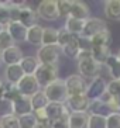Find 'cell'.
I'll return each mask as SVG.
<instances>
[{
	"instance_id": "cell-38",
	"label": "cell",
	"mask_w": 120,
	"mask_h": 128,
	"mask_svg": "<svg viewBox=\"0 0 120 128\" xmlns=\"http://www.w3.org/2000/svg\"><path fill=\"white\" fill-rule=\"evenodd\" d=\"M106 128H120V113H110L106 117Z\"/></svg>"
},
{
	"instance_id": "cell-12",
	"label": "cell",
	"mask_w": 120,
	"mask_h": 128,
	"mask_svg": "<svg viewBox=\"0 0 120 128\" xmlns=\"http://www.w3.org/2000/svg\"><path fill=\"white\" fill-rule=\"evenodd\" d=\"M37 12H34L31 7L28 6H21L19 8V16H17V21L21 23L26 28H30V27L35 26L37 24Z\"/></svg>"
},
{
	"instance_id": "cell-18",
	"label": "cell",
	"mask_w": 120,
	"mask_h": 128,
	"mask_svg": "<svg viewBox=\"0 0 120 128\" xmlns=\"http://www.w3.org/2000/svg\"><path fill=\"white\" fill-rule=\"evenodd\" d=\"M42 32H44V27L40 24L27 28V42H30L31 45H42Z\"/></svg>"
},
{
	"instance_id": "cell-25",
	"label": "cell",
	"mask_w": 120,
	"mask_h": 128,
	"mask_svg": "<svg viewBox=\"0 0 120 128\" xmlns=\"http://www.w3.org/2000/svg\"><path fill=\"white\" fill-rule=\"evenodd\" d=\"M59 30L52 27H45L42 32V45H58Z\"/></svg>"
},
{
	"instance_id": "cell-37",
	"label": "cell",
	"mask_w": 120,
	"mask_h": 128,
	"mask_svg": "<svg viewBox=\"0 0 120 128\" xmlns=\"http://www.w3.org/2000/svg\"><path fill=\"white\" fill-rule=\"evenodd\" d=\"M69 114L71 113L67 110L58 120L51 122V128H69Z\"/></svg>"
},
{
	"instance_id": "cell-39",
	"label": "cell",
	"mask_w": 120,
	"mask_h": 128,
	"mask_svg": "<svg viewBox=\"0 0 120 128\" xmlns=\"http://www.w3.org/2000/svg\"><path fill=\"white\" fill-rule=\"evenodd\" d=\"M106 92H107V93H110L113 97H120V79L110 80V82L107 83Z\"/></svg>"
},
{
	"instance_id": "cell-1",
	"label": "cell",
	"mask_w": 120,
	"mask_h": 128,
	"mask_svg": "<svg viewBox=\"0 0 120 128\" xmlns=\"http://www.w3.org/2000/svg\"><path fill=\"white\" fill-rule=\"evenodd\" d=\"M44 93H45V96H47L49 103H62L64 104L68 98L65 80H62V79L54 80L47 87H44Z\"/></svg>"
},
{
	"instance_id": "cell-26",
	"label": "cell",
	"mask_w": 120,
	"mask_h": 128,
	"mask_svg": "<svg viewBox=\"0 0 120 128\" xmlns=\"http://www.w3.org/2000/svg\"><path fill=\"white\" fill-rule=\"evenodd\" d=\"M30 102H31V108H33V113L34 111H38V110H44L47 106H48V98H47V96H45L44 92H38V93H35L33 96V97H30Z\"/></svg>"
},
{
	"instance_id": "cell-32",
	"label": "cell",
	"mask_w": 120,
	"mask_h": 128,
	"mask_svg": "<svg viewBox=\"0 0 120 128\" xmlns=\"http://www.w3.org/2000/svg\"><path fill=\"white\" fill-rule=\"evenodd\" d=\"M14 45V41H13V38L11 35L9 34V31L4 28V30L0 31V52H3L4 49L10 48V46Z\"/></svg>"
},
{
	"instance_id": "cell-9",
	"label": "cell",
	"mask_w": 120,
	"mask_h": 128,
	"mask_svg": "<svg viewBox=\"0 0 120 128\" xmlns=\"http://www.w3.org/2000/svg\"><path fill=\"white\" fill-rule=\"evenodd\" d=\"M100 65L98 62H95L93 58H83V59H78V70L81 73V76L83 78H98V72Z\"/></svg>"
},
{
	"instance_id": "cell-36",
	"label": "cell",
	"mask_w": 120,
	"mask_h": 128,
	"mask_svg": "<svg viewBox=\"0 0 120 128\" xmlns=\"http://www.w3.org/2000/svg\"><path fill=\"white\" fill-rule=\"evenodd\" d=\"M0 124L3 128H20L19 125V117L16 114H11V116H7L0 120Z\"/></svg>"
},
{
	"instance_id": "cell-24",
	"label": "cell",
	"mask_w": 120,
	"mask_h": 128,
	"mask_svg": "<svg viewBox=\"0 0 120 128\" xmlns=\"http://www.w3.org/2000/svg\"><path fill=\"white\" fill-rule=\"evenodd\" d=\"M106 68L109 70V75L112 76V80H116V79H120V60L117 59L116 55H112L106 59L105 62Z\"/></svg>"
},
{
	"instance_id": "cell-34",
	"label": "cell",
	"mask_w": 120,
	"mask_h": 128,
	"mask_svg": "<svg viewBox=\"0 0 120 128\" xmlns=\"http://www.w3.org/2000/svg\"><path fill=\"white\" fill-rule=\"evenodd\" d=\"M11 23V12H10V7H7L4 2L2 3L0 6V24L6 28L9 24Z\"/></svg>"
},
{
	"instance_id": "cell-45",
	"label": "cell",
	"mask_w": 120,
	"mask_h": 128,
	"mask_svg": "<svg viewBox=\"0 0 120 128\" xmlns=\"http://www.w3.org/2000/svg\"><path fill=\"white\" fill-rule=\"evenodd\" d=\"M2 100H3V97H2V96H0V103H2Z\"/></svg>"
},
{
	"instance_id": "cell-7",
	"label": "cell",
	"mask_w": 120,
	"mask_h": 128,
	"mask_svg": "<svg viewBox=\"0 0 120 128\" xmlns=\"http://www.w3.org/2000/svg\"><path fill=\"white\" fill-rule=\"evenodd\" d=\"M16 86L19 89L20 94L21 96H26V97H33L35 93L40 92V87H41L38 84L35 76H33V75H24L23 79Z\"/></svg>"
},
{
	"instance_id": "cell-16",
	"label": "cell",
	"mask_w": 120,
	"mask_h": 128,
	"mask_svg": "<svg viewBox=\"0 0 120 128\" xmlns=\"http://www.w3.org/2000/svg\"><path fill=\"white\" fill-rule=\"evenodd\" d=\"M23 76H24V72H23L20 64L19 65H10V66H6L4 78H6V80H7L9 84H17V83L23 79Z\"/></svg>"
},
{
	"instance_id": "cell-44",
	"label": "cell",
	"mask_w": 120,
	"mask_h": 128,
	"mask_svg": "<svg viewBox=\"0 0 120 128\" xmlns=\"http://www.w3.org/2000/svg\"><path fill=\"white\" fill-rule=\"evenodd\" d=\"M2 30H4V27L2 26V24H0V31H2Z\"/></svg>"
},
{
	"instance_id": "cell-23",
	"label": "cell",
	"mask_w": 120,
	"mask_h": 128,
	"mask_svg": "<svg viewBox=\"0 0 120 128\" xmlns=\"http://www.w3.org/2000/svg\"><path fill=\"white\" fill-rule=\"evenodd\" d=\"M83 27H85V20H78L74 18V17H68L67 23H65V30L68 32H71L72 35H76V37L81 35Z\"/></svg>"
},
{
	"instance_id": "cell-28",
	"label": "cell",
	"mask_w": 120,
	"mask_h": 128,
	"mask_svg": "<svg viewBox=\"0 0 120 128\" xmlns=\"http://www.w3.org/2000/svg\"><path fill=\"white\" fill-rule=\"evenodd\" d=\"M90 52H92V58H93V60H95V62H98L99 65L105 64L106 59L110 56L109 46H98V48H90Z\"/></svg>"
},
{
	"instance_id": "cell-19",
	"label": "cell",
	"mask_w": 120,
	"mask_h": 128,
	"mask_svg": "<svg viewBox=\"0 0 120 128\" xmlns=\"http://www.w3.org/2000/svg\"><path fill=\"white\" fill-rule=\"evenodd\" d=\"M44 111L47 114V117H48V120L52 122V121L58 120L67 111V107L62 103H48V106L44 108Z\"/></svg>"
},
{
	"instance_id": "cell-35",
	"label": "cell",
	"mask_w": 120,
	"mask_h": 128,
	"mask_svg": "<svg viewBox=\"0 0 120 128\" xmlns=\"http://www.w3.org/2000/svg\"><path fill=\"white\" fill-rule=\"evenodd\" d=\"M11 114H14L13 102H9V100L3 98L2 103H0V120L4 118V117H7V116H11Z\"/></svg>"
},
{
	"instance_id": "cell-22",
	"label": "cell",
	"mask_w": 120,
	"mask_h": 128,
	"mask_svg": "<svg viewBox=\"0 0 120 128\" xmlns=\"http://www.w3.org/2000/svg\"><path fill=\"white\" fill-rule=\"evenodd\" d=\"M105 16L109 20H120V0H107L106 2Z\"/></svg>"
},
{
	"instance_id": "cell-13",
	"label": "cell",
	"mask_w": 120,
	"mask_h": 128,
	"mask_svg": "<svg viewBox=\"0 0 120 128\" xmlns=\"http://www.w3.org/2000/svg\"><path fill=\"white\" fill-rule=\"evenodd\" d=\"M6 30L9 31V34L11 35L14 42H21L27 40V28L19 21H11L6 27Z\"/></svg>"
},
{
	"instance_id": "cell-17",
	"label": "cell",
	"mask_w": 120,
	"mask_h": 128,
	"mask_svg": "<svg viewBox=\"0 0 120 128\" xmlns=\"http://www.w3.org/2000/svg\"><path fill=\"white\" fill-rule=\"evenodd\" d=\"M61 51H62V54L65 56L71 58V59H76L79 55V51H81V40H79V37L74 35V38L68 42L67 45L62 46Z\"/></svg>"
},
{
	"instance_id": "cell-20",
	"label": "cell",
	"mask_w": 120,
	"mask_h": 128,
	"mask_svg": "<svg viewBox=\"0 0 120 128\" xmlns=\"http://www.w3.org/2000/svg\"><path fill=\"white\" fill-rule=\"evenodd\" d=\"M40 62H38L37 56H23L21 62H20V66H21L24 75H33L37 72L38 66H40Z\"/></svg>"
},
{
	"instance_id": "cell-2",
	"label": "cell",
	"mask_w": 120,
	"mask_h": 128,
	"mask_svg": "<svg viewBox=\"0 0 120 128\" xmlns=\"http://www.w3.org/2000/svg\"><path fill=\"white\" fill-rule=\"evenodd\" d=\"M61 52L58 45H41L37 51V59L41 65H56Z\"/></svg>"
},
{
	"instance_id": "cell-29",
	"label": "cell",
	"mask_w": 120,
	"mask_h": 128,
	"mask_svg": "<svg viewBox=\"0 0 120 128\" xmlns=\"http://www.w3.org/2000/svg\"><path fill=\"white\" fill-rule=\"evenodd\" d=\"M19 125H20V128H34L37 125V118H35L34 113L20 116L19 117Z\"/></svg>"
},
{
	"instance_id": "cell-5",
	"label": "cell",
	"mask_w": 120,
	"mask_h": 128,
	"mask_svg": "<svg viewBox=\"0 0 120 128\" xmlns=\"http://www.w3.org/2000/svg\"><path fill=\"white\" fill-rule=\"evenodd\" d=\"M107 30V26L102 18H96V17H92V18H88L85 21V27H83L82 32L79 35V38H88L90 40L92 37H95L96 34L102 32V31Z\"/></svg>"
},
{
	"instance_id": "cell-8",
	"label": "cell",
	"mask_w": 120,
	"mask_h": 128,
	"mask_svg": "<svg viewBox=\"0 0 120 128\" xmlns=\"http://www.w3.org/2000/svg\"><path fill=\"white\" fill-rule=\"evenodd\" d=\"M64 104L67 110H71V113H88L90 100L86 97V94H79V96L68 97Z\"/></svg>"
},
{
	"instance_id": "cell-14",
	"label": "cell",
	"mask_w": 120,
	"mask_h": 128,
	"mask_svg": "<svg viewBox=\"0 0 120 128\" xmlns=\"http://www.w3.org/2000/svg\"><path fill=\"white\" fill-rule=\"evenodd\" d=\"M90 16L89 7H88L86 3H83L81 0H75L72 3V8H71V16L69 17H74V18L78 20H85L86 21Z\"/></svg>"
},
{
	"instance_id": "cell-4",
	"label": "cell",
	"mask_w": 120,
	"mask_h": 128,
	"mask_svg": "<svg viewBox=\"0 0 120 128\" xmlns=\"http://www.w3.org/2000/svg\"><path fill=\"white\" fill-rule=\"evenodd\" d=\"M65 86H67L68 97H71V96H79V94H86L88 84L81 75L68 76L67 79H65Z\"/></svg>"
},
{
	"instance_id": "cell-33",
	"label": "cell",
	"mask_w": 120,
	"mask_h": 128,
	"mask_svg": "<svg viewBox=\"0 0 120 128\" xmlns=\"http://www.w3.org/2000/svg\"><path fill=\"white\" fill-rule=\"evenodd\" d=\"M21 94H20V92L16 84H9V83L6 84V90L3 93V98H6L9 102H14L16 98H19Z\"/></svg>"
},
{
	"instance_id": "cell-42",
	"label": "cell",
	"mask_w": 120,
	"mask_h": 128,
	"mask_svg": "<svg viewBox=\"0 0 120 128\" xmlns=\"http://www.w3.org/2000/svg\"><path fill=\"white\" fill-rule=\"evenodd\" d=\"M34 128H45V127H42V125H40V124H37V125H35V127H34Z\"/></svg>"
},
{
	"instance_id": "cell-3",
	"label": "cell",
	"mask_w": 120,
	"mask_h": 128,
	"mask_svg": "<svg viewBox=\"0 0 120 128\" xmlns=\"http://www.w3.org/2000/svg\"><path fill=\"white\" fill-rule=\"evenodd\" d=\"M35 79H37L40 86L47 87L49 83L58 79V69L56 65H40L37 72L34 73Z\"/></svg>"
},
{
	"instance_id": "cell-41",
	"label": "cell",
	"mask_w": 120,
	"mask_h": 128,
	"mask_svg": "<svg viewBox=\"0 0 120 128\" xmlns=\"http://www.w3.org/2000/svg\"><path fill=\"white\" fill-rule=\"evenodd\" d=\"M4 90H6V83L3 82V80L0 79V96L3 97V93H4Z\"/></svg>"
},
{
	"instance_id": "cell-15",
	"label": "cell",
	"mask_w": 120,
	"mask_h": 128,
	"mask_svg": "<svg viewBox=\"0 0 120 128\" xmlns=\"http://www.w3.org/2000/svg\"><path fill=\"white\" fill-rule=\"evenodd\" d=\"M13 108H14V114H16L17 117L24 116V114L33 113L30 97H26V96H20L19 98H16L14 102H13Z\"/></svg>"
},
{
	"instance_id": "cell-31",
	"label": "cell",
	"mask_w": 120,
	"mask_h": 128,
	"mask_svg": "<svg viewBox=\"0 0 120 128\" xmlns=\"http://www.w3.org/2000/svg\"><path fill=\"white\" fill-rule=\"evenodd\" d=\"M88 128H106V117L98 114H89Z\"/></svg>"
},
{
	"instance_id": "cell-40",
	"label": "cell",
	"mask_w": 120,
	"mask_h": 128,
	"mask_svg": "<svg viewBox=\"0 0 120 128\" xmlns=\"http://www.w3.org/2000/svg\"><path fill=\"white\" fill-rule=\"evenodd\" d=\"M72 38H74V35L71 34V32H68L67 30H59V37H58V46L59 48H62L64 45H67L68 42L71 41Z\"/></svg>"
},
{
	"instance_id": "cell-10",
	"label": "cell",
	"mask_w": 120,
	"mask_h": 128,
	"mask_svg": "<svg viewBox=\"0 0 120 128\" xmlns=\"http://www.w3.org/2000/svg\"><path fill=\"white\" fill-rule=\"evenodd\" d=\"M106 87H107V83L105 82V79H103V78H100V76L95 78V79H92L90 84H88L86 97L89 98L90 102L98 100L102 94L106 92Z\"/></svg>"
},
{
	"instance_id": "cell-27",
	"label": "cell",
	"mask_w": 120,
	"mask_h": 128,
	"mask_svg": "<svg viewBox=\"0 0 120 128\" xmlns=\"http://www.w3.org/2000/svg\"><path fill=\"white\" fill-rule=\"evenodd\" d=\"M90 42V48H98V46H109L110 42V32L109 30H105L96 34L95 37H92L89 40Z\"/></svg>"
},
{
	"instance_id": "cell-6",
	"label": "cell",
	"mask_w": 120,
	"mask_h": 128,
	"mask_svg": "<svg viewBox=\"0 0 120 128\" xmlns=\"http://www.w3.org/2000/svg\"><path fill=\"white\" fill-rule=\"evenodd\" d=\"M37 16L42 20L52 21L59 18L58 16V3L55 0H42L37 7Z\"/></svg>"
},
{
	"instance_id": "cell-11",
	"label": "cell",
	"mask_w": 120,
	"mask_h": 128,
	"mask_svg": "<svg viewBox=\"0 0 120 128\" xmlns=\"http://www.w3.org/2000/svg\"><path fill=\"white\" fill-rule=\"evenodd\" d=\"M0 59L6 66H10V65H19L23 59V52L21 49L17 45H13L10 48L4 49L3 52H0Z\"/></svg>"
},
{
	"instance_id": "cell-46",
	"label": "cell",
	"mask_w": 120,
	"mask_h": 128,
	"mask_svg": "<svg viewBox=\"0 0 120 128\" xmlns=\"http://www.w3.org/2000/svg\"><path fill=\"white\" fill-rule=\"evenodd\" d=\"M0 128H3V127H2V124H0Z\"/></svg>"
},
{
	"instance_id": "cell-43",
	"label": "cell",
	"mask_w": 120,
	"mask_h": 128,
	"mask_svg": "<svg viewBox=\"0 0 120 128\" xmlns=\"http://www.w3.org/2000/svg\"><path fill=\"white\" fill-rule=\"evenodd\" d=\"M116 56H117V59L120 60V49H119V52H117V55H116Z\"/></svg>"
},
{
	"instance_id": "cell-21",
	"label": "cell",
	"mask_w": 120,
	"mask_h": 128,
	"mask_svg": "<svg viewBox=\"0 0 120 128\" xmlns=\"http://www.w3.org/2000/svg\"><path fill=\"white\" fill-rule=\"evenodd\" d=\"M89 113H71L69 114V128H88Z\"/></svg>"
},
{
	"instance_id": "cell-30",
	"label": "cell",
	"mask_w": 120,
	"mask_h": 128,
	"mask_svg": "<svg viewBox=\"0 0 120 128\" xmlns=\"http://www.w3.org/2000/svg\"><path fill=\"white\" fill-rule=\"evenodd\" d=\"M58 16L68 18L71 16V8H72V0H58Z\"/></svg>"
}]
</instances>
